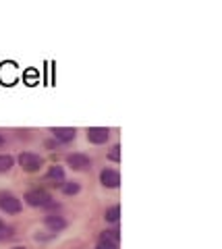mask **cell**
<instances>
[{
  "label": "cell",
  "mask_w": 222,
  "mask_h": 249,
  "mask_svg": "<svg viewBox=\"0 0 222 249\" xmlns=\"http://www.w3.org/2000/svg\"><path fill=\"white\" fill-rule=\"evenodd\" d=\"M104 218H106V222H110V224H117L119 222V218H120V208L119 206H112L108 208L104 212Z\"/></svg>",
  "instance_id": "obj_10"
},
{
  "label": "cell",
  "mask_w": 222,
  "mask_h": 249,
  "mask_svg": "<svg viewBox=\"0 0 222 249\" xmlns=\"http://www.w3.org/2000/svg\"><path fill=\"white\" fill-rule=\"evenodd\" d=\"M19 164H21V168L25 170V173H37V170L42 168L44 160H42L37 154H32V152H23V154L19 156Z\"/></svg>",
  "instance_id": "obj_2"
},
{
  "label": "cell",
  "mask_w": 222,
  "mask_h": 249,
  "mask_svg": "<svg viewBox=\"0 0 222 249\" xmlns=\"http://www.w3.org/2000/svg\"><path fill=\"white\" fill-rule=\"evenodd\" d=\"M2 145H4V137H2V135H0V147H2Z\"/></svg>",
  "instance_id": "obj_18"
},
{
  "label": "cell",
  "mask_w": 222,
  "mask_h": 249,
  "mask_svg": "<svg viewBox=\"0 0 222 249\" xmlns=\"http://www.w3.org/2000/svg\"><path fill=\"white\" fill-rule=\"evenodd\" d=\"M100 181H102L104 187H108V189H117V187L120 185V175L112 168H104L100 173Z\"/></svg>",
  "instance_id": "obj_6"
},
{
  "label": "cell",
  "mask_w": 222,
  "mask_h": 249,
  "mask_svg": "<svg viewBox=\"0 0 222 249\" xmlns=\"http://www.w3.org/2000/svg\"><path fill=\"white\" fill-rule=\"evenodd\" d=\"M44 224L52 232H60L63 229H67V220H65L63 216H58V214H48V216L44 218Z\"/></svg>",
  "instance_id": "obj_7"
},
{
  "label": "cell",
  "mask_w": 222,
  "mask_h": 249,
  "mask_svg": "<svg viewBox=\"0 0 222 249\" xmlns=\"http://www.w3.org/2000/svg\"><path fill=\"white\" fill-rule=\"evenodd\" d=\"M27 77H29V85H34L35 81H34V77H35V71H29L27 73Z\"/></svg>",
  "instance_id": "obj_17"
},
{
  "label": "cell",
  "mask_w": 222,
  "mask_h": 249,
  "mask_svg": "<svg viewBox=\"0 0 222 249\" xmlns=\"http://www.w3.org/2000/svg\"><path fill=\"white\" fill-rule=\"evenodd\" d=\"M100 239H108V241H114V243H119V239H120V231L119 229H110V231H104Z\"/></svg>",
  "instance_id": "obj_11"
},
{
  "label": "cell",
  "mask_w": 222,
  "mask_h": 249,
  "mask_svg": "<svg viewBox=\"0 0 222 249\" xmlns=\"http://www.w3.org/2000/svg\"><path fill=\"white\" fill-rule=\"evenodd\" d=\"M13 235H15V229H13V227H6V224H2V227H0V241L11 239Z\"/></svg>",
  "instance_id": "obj_14"
},
{
  "label": "cell",
  "mask_w": 222,
  "mask_h": 249,
  "mask_svg": "<svg viewBox=\"0 0 222 249\" xmlns=\"http://www.w3.org/2000/svg\"><path fill=\"white\" fill-rule=\"evenodd\" d=\"M0 227H2V222H0Z\"/></svg>",
  "instance_id": "obj_20"
},
{
  "label": "cell",
  "mask_w": 222,
  "mask_h": 249,
  "mask_svg": "<svg viewBox=\"0 0 222 249\" xmlns=\"http://www.w3.org/2000/svg\"><path fill=\"white\" fill-rule=\"evenodd\" d=\"M25 201L34 208H52L54 201H52V196L46 189H32L25 193Z\"/></svg>",
  "instance_id": "obj_1"
},
{
  "label": "cell",
  "mask_w": 222,
  "mask_h": 249,
  "mask_svg": "<svg viewBox=\"0 0 222 249\" xmlns=\"http://www.w3.org/2000/svg\"><path fill=\"white\" fill-rule=\"evenodd\" d=\"M67 164L73 170H87V168H91V160L85 154H71L67 158Z\"/></svg>",
  "instance_id": "obj_5"
},
{
  "label": "cell",
  "mask_w": 222,
  "mask_h": 249,
  "mask_svg": "<svg viewBox=\"0 0 222 249\" xmlns=\"http://www.w3.org/2000/svg\"><path fill=\"white\" fill-rule=\"evenodd\" d=\"M79 183H65L63 185V191H65V196H75V193H79Z\"/></svg>",
  "instance_id": "obj_13"
},
{
  "label": "cell",
  "mask_w": 222,
  "mask_h": 249,
  "mask_svg": "<svg viewBox=\"0 0 222 249\" xmlns=\"http://www.w3.org/2000/svg\"><path fill=\"white\" fill-rule=\"evenodd\" d=\"M15 164V160L11 156H0V173H6V170H11Z\"/></svg>",
  "instance_id": "obj_12"
},
{
  "label": "cell",
  "mask_w": 222,
  "mask_h": 249,
  "mask_svg": "<svg viewBox=\"0 0 222 249\" xmlns=\"http://www.w3.org/2000/svg\"><path fill=\"white\" fill-rule=\"evenodd\" d=\"M52 135H54L56 142L68 143V142H73L77 133H75V129H71V127H56V129H52Z\"/></svg>",
  "instance_id": "obj_9"
},
{
  "label": "cell",
  "mask_w": 222,
  "mask_h": 249,
  "mask_svg": "<svg viewBox=\"0 0 222 249\" xmlns=\"http://www.w3.org/2000/svg\"><path fill=\"white\" fill-rule=\"evenodd\" d=\"M13 249H25V247H13Z\"/></svg>",
  "instance_id": "obj_19"
},
{
  "label": "cell",
  "mask_w": 222,
  "mask_h": 249,
  "mask_svg": "<svg viewBox=\"0 0 222 249\" xmlns=\"http://www.w3.org/2000/svg\"><path fill=\"white\" fill-rule=\"evenodd\" d=\"M0 208H2L6 214H19L21 212V199L11 196V193L0 196Z\"/></svg>",
  "instance_id": "obj_3"
},
{
  "label": "cell",
  "mask_w": 222,
  "mask_h": 249,
  "mask_svg": "<svg viewBox=\"0 0 222 249\" xmlns=\"http://www.w3.org/2000/svg\"><path fill=\"white\" fill-rule=\"evenodd\" d=\"M108 137H110V131L106 127H89L87 129V139L91 143H96V145L106 143L108 142Z\"/></svg>",
  "instance_id": "obj_4"
},
{
  "label": "cell",
  "mask_w": 222,
  "mask_h": 249,
  "mask_svg": "<svg viewBox=\"0 0 222 249\" xmlns=\"http://www.w3.org/2000/svg\"><path fill=\"white\" fill-rule=\"evenodd\" d=\"M119 243H114V241H108V239H100L98 241V245L96 249H117Z\"/></svg>",
  "instance_id": "obj_15"
},
{
  "label": "cell",
  "mask_w": 222,
  "mask_h": 249,
  "mask_svg": "<svg viewBox=\"0 0 222 249\" xmlns=\"http://www.w3.org/2000/svg\"><path fill=\"white\" fill-rule=\"evenodd\" d=\"M46 181H48L52 187H63L67 181H65V170L60 166H52L46 175Z\"/></svg>",
  "instance_id": "obj_8"
},
{
  "label": "cell",
  "mask_w": 222,
  "mask_h": 249,
  "mask_svg": "<svg viewBox=\"0 0 222 249\" xmlns=\"http://www.w3.org/2000/svg\"><path fill=\"white\" fill-rule=\"evenodd\" d=\"M108 158H110L112 162H119V160H120V147H119V145H114V147H112L110 154H108Z\"/></svg>",
  "instance_id": "obj_16"
}]
</instances>
